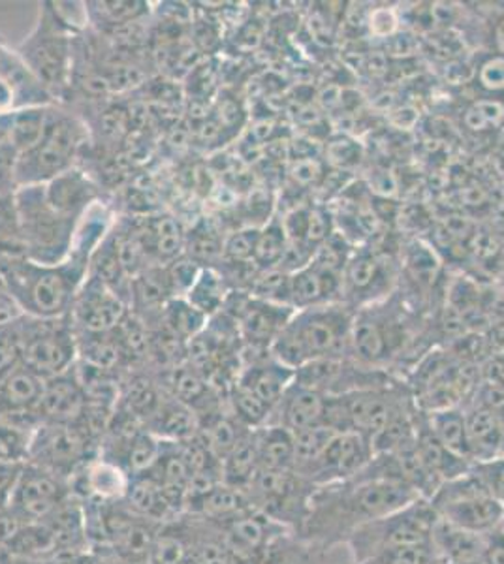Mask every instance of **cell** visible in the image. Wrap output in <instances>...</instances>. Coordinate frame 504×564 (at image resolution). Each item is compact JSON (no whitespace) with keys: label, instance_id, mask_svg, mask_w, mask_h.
<instances>
[{"label":"cell","instance_id":"obj_8","mask_svg":"<svg viewBox=\"0 0 504 564\" xmlns=\"http://www.w3.org/2000/svg\"><path fill=\"white\" fill-rule=\"evenodd\" d=\"M431 507L441 520L479 534L497 529L504 518L503 502L479 475L448 481L444 488L437 489Z\"/></svg>","mask_w":504,"mask_h":564},{"label":"cell","instance_id":"obj_20","mask_svg":"<svg viewBox=\"0 0 504 564\" xmlns=\"http://www.w3.org/2000/svg\"><path fill=\"white\" fill-rule=\"evenodd\" d=\"M0 87H4L12 95L18 111L55 104L50 93L29 70L18 50L8 47L2 40H0Z\"/></svg>","mask_w":504,"mask_h":564},{"label":"cell","instance_id":"obj_30","mask_svg":"<svg viewBox=\"0 0 504 564\" xmlns=\"http://www.w3.org/2000/svg\"><path fill=\"white\" fill-rule=\"evenodd\" d=\"M429 425H431V435L450 454L461 457V459H471L469 444H467L465 414H461L455 409L431 412Z\"/></svg>","mask_w":504,"mask_h":564},{"label":"cell","instance_id":"obj_25","mask_svg":"<svg viewBox=\"0 0 504 564\" xmlns=\"http://www.w3.org/2000/svg\"><path fill=\"white\" fill-rule=\"evenodd\" d=\"M467 444L471 459L492 462L503 443V423L495 412L476 406L465 414Z\"/></svg>","mask_w":504,"mask_h":564},{"label":"cell","instance_id":"obj_37","mask_svg":"<svg viewBox=\"0 0 504 564\" xmlns=\"http://www.w3.org/2000/svg\"><path fill=\"white\" fill-rule=\"evenodd\" d=\"M476 82L487 93H495V95L504 93L503 55H493L485 63H482L479 66V70H476Z\"/></svg>","mask_w":504,"mask_h":564},{"label":"cell","instance_id":"obj_24","mask_svg":"<svg viewBox=\"0 0 504 564\" xmlns=\"http://www.w3.org/2000/svg\"><path fill=\"white\" fill-rule=\"evenodd\" d=\"M435 552L450 564H479L484 557L485 544L479 532L465 531L448 521L437 520L431 534Z\"/></svg>","mask_w":504,"mask_h":564},{"label":"cell","instance_id":"obj_22","mask_svg":"<svg viewBox=\"0 0 504 564\" xmlns=\"http://www.w3.org/2000/svg\"><path fill=\"white\" fill-rule=\"evenodd\" d=\"M85 15L90 31L103 36L125 33L141 25L151 13V4L141 0H111V2H85Z\"/></svg>","mask_w":504,"mask_h":564},{"label":"cell","instance_id":"obj_5","mask_svg":"<svg viewBox=\"0 0 504 564\" xmlns=\"http://www.w3.org/2000/svg\"><path fill=\"white\" fill-rule=\"evenodd\" d=\"M26 258L39 263H61L71 257L79 223L53 209L44 185L20 186L13 193Z\"/></svg>","mask_w":504,"mask_h":564},{"label":"cell","instance_id":"obj_32","mask_svg":"<svg viewBox=\"0 0 504 564\" xmlns=\"http://www.w3.org/2000/svg\"><path fill=\"white\" fill-rule=\"evenodd\" d=\"M287 247V231H285L281 218L271 217L258 230L253 263L258 270H277L281 265Z\"/></svg>","mask_w":504,"mask_h":564},{"label":"cell","instance_id":"obj_39","mask_svg":"<svg viewBox=\"0 0 504 564\" xmlns=\"http://www.w3.org/2000/svg\"><path fill=\"white\" fill-rule=\"evenodd\" d=\"M23 465H13V463H0V507H7L8 500L12 497L13 488L20 480Z\"/></svg>","mask_w":504,"mask_h":564},{"label":"cell","instance_id":"obj_38","mask_svg":"<svg viewBox=\"0 0 504 564\" xmlns=\"http://www.w3.org/2000/svg\"><path fill=\"white\" fill-rule=\"evenodd\" d=\"M482 475H479L487 489L504 505V459H492L482 463Z\"/></svg>","mask_w":504,"mask_h":564},{"label":"cell","instance_id":"obj_7","mask_svg":"<svg viewBox=\"0 0 504 564\" xmlns=\"http://www.w3.org/2000/svg\"><path fill=\"white\" fill-rule=\"evenodd\" d=\"M21 364L40 379H53L71 371L77 361V339L71 316L18 318Z\"/></svg>","mask_w":504,"mask_h":564},{"label":"cell","instance_id":"obj_34","mask_svg":"<svg viewBox=\"0 0 504 564\" xmlns=\"http://www.w3.org/2000/svg\"><path fill=\"white\" fill-rule=\"evenodd\" d=\"M26 258L13 194L0 196V260Z\"/></svg>","mask_w":504,"mask_h":564},{"label":"cell","instance_id":"obj_10","mask_svg":"<svg viewBox=\"0 0 504 564\" xmlns=\"http://www.w3.org/2000/svg\"><path fill=\"white\" fill-rule=\"evenodd\" d=\"M403 340L401 318L394 311H383L378 302L354 313L348 345L364 364H383L403 347Z\"/></svg>","mask_w":504,"mask_h":564},{"label":"cell","instance_id":"obj_12","mask_svg":"<svg viewBox=\"0 0 504 564\" xmlns=\"http://www.w3.org/2000/svg\"><path fill=\"white\" fill-rule=\"evenodd\" d=\"M128 311L130 308L127 303L87 273L82 289L77 290L68 316L76 335L108 334L121 324Z\"/></svg>","mask_w":504,"mask_h":564},{"label":"cell","instance_id":"obj_33","mask_svg":"<svg viewBox=\"0 0 504 564\" xmlns=\"http://www.w3.org/2000/svg\"><path fill=\"white\" fill-rule=\"evenodd\" d=\"M463 129L474 135H487L504 129V102L498 98H476L461 117Z\"/></svg>","mask_w":504,"mask_h":564},{"label":"cell","instance_id":"obj_35","mask_svg":"<svg viewBox=\"0 0 504 564\" xmlns=\"http://www.w3.org/2000/svg\"><path fill=\"white\" fill-rule=\"evenodd\" d=\"M21 364L20 335H18V318L0 326V380L15 371Z\"/></svg>","mask_w":504,"mask_h":564},{"label":"cell","instance_id":"obj_3","mask_svg":"<svg viewBox=\"0 0 504 564\" xmlns=\"http://www.w3.org/2000/svg\"><path fill=\"white\" fill-rule=\"evenodd\" d=\"M354 313L343 302L300 308L275 339L269 354L292 371L317 359L339 358L351 339Z\"/></svg>","mask_w":504,"mask_h":564},{"label":"cell","instance_id":"obj_23","mask_svg":"<svg viewBox=\"0 0 504 564\" xmlns=\"http://www.w3.org/2000/svg\"><path fill=\"white\" fill-rule=\"evenodd\" d=\"M44 382L25 366L18 367L0 380V420L34 416Z\"/></svg>","mask_w":504,"mask_h":564},{"label":"cell","instance_id":"obj_36","mask_svg":"<svg viewBox=\"0 0 504 564\" xmlns=\"http://www.w3.org/2000/svg\"><path fill=\"white\" fill-rule=\"evenodd\" d=\"M18 151L10 143H0V196L18 191Z\"/></svg>","mask_w":504,"mask_h":564},{"label":"cell","instance_id":"obj_9","mask_svg":"<svg viewBox=\"0 0 504 564\" xmlns=\"http://www.w3.org/2000/svg\"><path fill=\"white\" fill-rule=\"evenodd\" d=\"M74 497L71 481L61 476L52 475L44 468L32 463H25L21 470L20 480L13 488L8 508L23 523H42L52 518L58 508Z\"/></svg>","mask_w":504,"mask_h":564},{"label":"cell","instance_id":"obj_19","mask_svg":"<svg viewBox=\"0 0 504 564\" xmlns=\"http://www.w3.org/2000/svg\"><path fill=\"white\" fill-rule=\"evenodd\" d=\"M136 228L153 265H167L185 254L186 231L170 213L136 220Z\"/></svg>","mask_w":504,"mask_h":564},{"label":"cell","instance_id":"obj_41","mask_svg":"<svg viewBox=\"0 0 504 564\" xmlns=\"http://www.w3.org/2000/svg\"><path fill=\"white\" fill-rule=\"evenodd\" d=\"M493 39H495L497 55H503L504 57V13L501 15V20L497 21V25H495V31H493Z\"/></svg>","mask_w":504,"mask_h":564},{"label":"cell","instance_id":"obj_4","mask_svg":"<svg viewBox=\"0 0 504 564\" xmlns=\"http://www.w3.org/2000/svg\"><path fill=\"white\" fill-rule=\"evenodd\" d=\"M89 143V127L82 113L64 104H53L44 134L34 148L20 154L18 188L45 185L57 175L77 166L79 156Z\"/></svg>","mask_w":504,"mask_h":564},{"label":"cell","instance_id":"obj_6","mask_svg":"<svg viewBox=\"0 0 504 564\" xmlns=\"http://www.w3.org/2000/svg\"><path fill=\"white\" fill-rule=\"evenodd\" d=\"M103 436L79 420L76 423H39L32 433L29 462L64 480L100 454Z\"/></svg>","mask_w":504,"mask_h":564},{"label":"cell","instance_id":"obj_31","mask_svg":"<svg viewBox=\"0 0 504 564\" xmlns=\"http://www.w3.org/2000/svg\"><path fill=\"white\" fill-rule=\"evenodd\" d=\"M52 106L13 111L8 143L18 151V154L26 153L29 149L34 148L39 143L40 138L44 134L47 116H50V108Z\"/></svg>","mask_w":504,"mask_h":564},{"label":"cell","instance_id":"obj_27","mask_svg":"<svg viewBox=\"0 0 504 564\" xmlns=\"http://www.w3.org/2000/svg\"><path fill=\"white\" fill-rule=\"evenodd\" d=\"M230 292V284L226 282L223 273L215 265H207L200 270L196 281L192 282L191 290L186 292L185 300L192 307L199 308L202 315L213 318L223 311Z\"/></svg>","mask_w":504,"mask_h":564},{"label":"cell","instance_id":"obj_2","mask_svg":"<svg viewBox=\"0 0 504 564\" xmlns=\"http://www.w3.org/2000/svg\"><path fill=\"white\" fill-rule=\"evenodd\" d=\"M77 29L64 15L57 2H40L39 15L18 53L29 70L39 79L55 104H66L71 97L74 61H76Z\"/></svg>","mask_w":504,"mask_h":564},{"label":"cell","instance_id":"obj_16","mask_svg":"<svg viewBox=\"0 0 504 564\" xmlns=\"http://www.w3.org/2000/svg\"><path fill=\"white\" fill-rule=\"evenodd\" d=\"M45 198L64 217L82 223L93 207L103 204V191L84 167H72L44 185Z\"/></svg>","mask_w":504,"mask_h":564},{"label":"cell","instance_id":"obj_15","mask_svg":"<svg viewBox=\"0 0 504 564\" xmlns=\"http://www.w3.org/2000/svg\"><path fill=\"white\" fill-rule=\"evenodd\" d=\"M132 484V476L125 468L103 454L85 463L82 470L72 478V494L77 499L95 505H121Z\"/></svg>","mask_w":504,"mask_h":564},{"label":"cell","instance_id":"obj_28","mask_svg":"<svg viewBox=\"0 0 504 564\" xmlns=\"http://www.w3.org/2000/svg\"><path fill=\"white\" fill-rule=\"evenodd\" d=\"M207 322L210 318L202 315L199 308L192 307L185 297H173L167 307L162 308L159 318L148 327H160L175 339L189 345L207 326Z\"/></svg>","mask_w":504,"mask_h":564},{"label":"cell","instance_id":"obj_14","mask_svg":"<svg viewBox=\"0 0 504 564\" xmlns=\"http://www.w3.org/2000/svg\"><path fill=\"white\" fill-rule=\"evenodd\" d=\"M373 459L371 438L354 431L335 433L319 462L307 470L303 480H345L356 476Z\"/></svg>","mask_w":504,"mask_h":564},{"label":"cell","instance_id":"obj_11","mask_svg":"<svg viewBox=\"0 0 504 564\" xmlns=\"http://www.w3.org/2000/svg\"><path fill=\"white\" fill-rule=\"evenodd\" d=\"M418 491L397 476H377L357 484L346 497L345 512L352 520H383L415 505Z\"/></svg>","mask_w":504,"mask_h":564},{"label":"cell","instance_id":"obj_42","mask_svg":"<svg viewBox=\"0 0 504 564\" xmlns=\"http://www.w3.org/2000/svg\"><path fill=\"white\" fill-rule=\"evenodd\" d=\"M10 124H12V113L10 116H0V143H8Z\"/></svg>","mask_w":504,"mask_h":564},{"label":"cell","instance_id":"obj_40","mask_svg":"<svg viewBox=\"0 0 504 564\" xmlns=\"http://www.w3.org/2000/svg\"><path fill=\"white\" fill-rule=\"evenodd\" d=\"M482 564H504V544L487 545Z\"/></svg>","mask_w":504,"mask_h":564},{"label":"cell","instance_id":"obj_17","mask_svg":"<svg viewBox=\"0 0 504 564\" xmlns=\"http://www.w3.org/2000/svg\"><path fill=\"white\" fill-rule=\"evenodd\" d=\"M87 406L89 401L72 367L71 371L45 380L34 417L39 423H76L84 417Z\"/></svg>","mask_w":504,"mask_h":564},{"label":"cell","instance_id":"obj_21","mask_svg":"<svg viewBox=\"0 0 504 564\" xmlns=\"http://www.w3.org/2000/svg\"><path fill=\"white\" fill-rule=\"evenodd\" d=\"M172 284L168 279L167 265H149L132 276L130 289V311L135 313L146 326L159 318L162 308L173 300Z\"/></svg>","mask_w":504,"mask_h":564},{"label":"cell","instance_id":"obj_18","mask_svg":"<svg viewBox=\"0 0 504 564\" xmlns=\"http://www.w3.org/2000/svg\"><path fill=\"white\" fill-rule=\"evenodd\" d=\"M324 406H326L324 393L292 380V384L288 386L287 391L282 393L281 401L275 404L268 423L281 425L292 433L314 427V425H324Z\"/></svg>","mask_w":504,"mask_h":564},{"label":"cell","instance_id":"obj_1","mask_svg":"<svg viewBox=\"0 0 504 564\" xmlns=\"http://www.w3.org/2000/svg\"><path fill=\"white\" fill-rule=\"evenodd\" d=\"M89 252L72 250L61 263L32 262L29 258L0 260V281L21 315L34 318L68 316L90 263Z\"/></svg>","mask_w":504,"mask_h":564},{"label":"cell","instance_id":"obj_13","mask_svg":"<svg viewBox=\"0 0 504 564\" xmlns=\"http://www.w3.org/2000/svg\"><path fill=\"white\" fill-rule=\"evenodd\" d=\"M389 281L392 268L386 258L380 257L375 250H356L348 257L343 270V303L354 311H357V307H365V303L373 305L383 295L388 294Z\"/></svg>","mask_w":504,"mask_h":564},{"label":"cell","instance_id":"obj_29","mask_svg":"<svg viewBox=\"0 0 504 564\" xmlns=\"http://www.w3.org/2000/svg\"><path fill=\"white\" fill-rule=\"evenodd\" d=\"M36 417H7L0 420V463L23 465L29 462L32 433L36 430Z\"/></svg>","mask_w":504,"mask_h":564},{"label":"cell","instance_id":"obj_26","mask_svg":"<svg viewBox=\"0 0 504 564\" xmlns=\"http://www.w3.org/2000/svg\"><path fill=\"white\" fill-rule=\"evenodd\" d=\"M256 456L262 470H294V433L268 423L255 430Z\"/></svg>","mask_w":504,"mask_h":564}]
</instances>
